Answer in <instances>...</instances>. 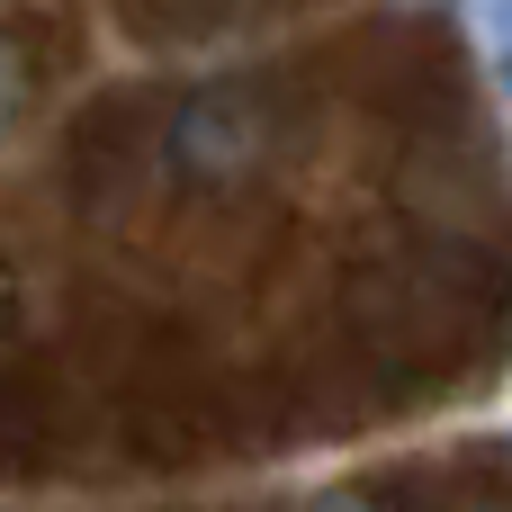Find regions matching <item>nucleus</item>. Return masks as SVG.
<instances>
[{
  "mask_svg": "<svg viewBox=\"0 0 512 512\" xmlns=\"http://www.w3.org/2000/svg\"><path fill=\"white\" fill-rule=\"evenodd\" d=\"M468 9H477V45H486V63L512 99V0H468Z\"/></svg>",
  "mask_w": 512,
  "mask_h": 512,
  "instance_id": "f257e3e1",
  "label": "nucleus"
},
{
  "mask_svg": "<svg viewBox=\"0 0 512 512\" xmlns=\"http://www.w3.org/2000/svg\"><path fill=\"white\" fill-rule=\"evenodd\" d=\"M315 512H369V504H360V495H333V504H315Z\"/></svg>",
  "mask_w": 512,
  "mask_h": 512,
  "instance_id": "f03ea898",
  "label": "nucleus"
}]
</instances>
